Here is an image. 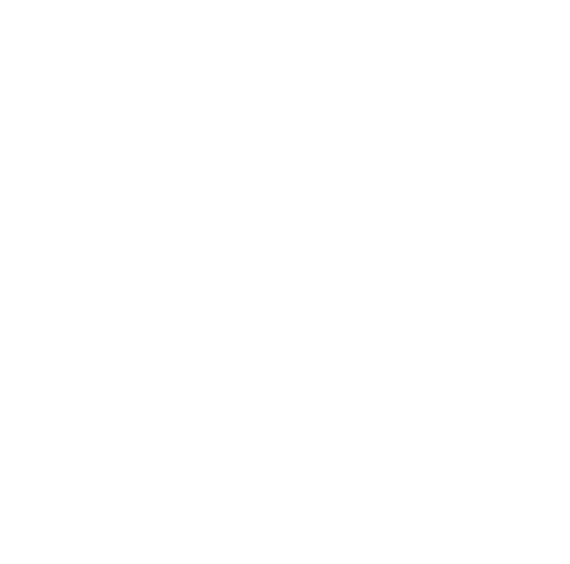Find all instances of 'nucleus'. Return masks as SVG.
I'll return each instance as SVG.
<instances>
[]
</instances>
